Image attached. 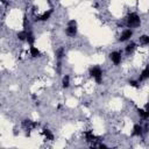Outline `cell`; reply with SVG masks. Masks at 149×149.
I'll return each instance as SVG.
<instances>
[{
	"instance_id": "6da1fadb",
	"label": "cell",
	"mask_w": 149,
	"mask_h": 149,
	"mask_svg": "<svg viewBox=\"0 0 149 149\" xmlns=\"http://www.w3.org/2000/svg\"><path fill=\"white\" fill-rule=\"evenodd\" d=\"M140 23H141V20L136 13H132L127 17V26L129 28H136L140 26Z\"/></svg>"
},
{
	"instance_id": "7a4b0ae2",
	"label": "cell",
	"mask_w": 149,
	"mask_h": 149,
	"mask_svg": "<svg viewBox=\"0 0 149 149\" xmlns=\"http://www.w3.org/2000/svg\"><path fill=\"white\" fill-rule=\"evenodd\" d=\"M90 76L93 77L98 84H100L101 81H103V71H101V69L99 66H93L90 70Z\"/></svg>"
},
{
	"instance_id": "3957f363",
	"label": "cell",
	"mask_w": 149,
	"mask_h": 149,
	"mask_svg": "<svg viewBox=\"0 0 149 149\" xmlns=\"http://www.w3.org/2000/svg\"><path fill=\"white\" fill-rule=\"evenodd\" d=\"M66 35L69 37H74L77 35V22L74 20H70L69 23H68V28L65 30Z\"/></svg>"
},
{
	"instance_id": "277c9868",
	"label": "cell",
	"mask_w": 149,
	"mask_h": 149,
	"mask_svg": "<svg viewBox=\"0 0 149 149\" xmlns=\"http://www.w3.org/2000/svg\"><path fill=\"white\" fill-rule=\"evenodd\" d=\"M110 58H111V61H112L115 65H118V64L121 62V54H120L119 51H113V52L110 54Z\"/></svg>"
},
{
	"instance_id": "5b68a950",
	"label": "cell",
	"mask_w": 149,
	"mask_h": 149,
	"mask_svg": "<svg viewBox=\"0 0 149 149\" xmlns=\"http://www.w3.org/2000/svg\"><path fill=\"white\" fill-rule=\"evenodd\" d=\"M132 35H133V32H132L130 29H126V30H123L122 34L120 35L119 41H120V42H125V41L129 40V39L132 37Z\"/></svg>"
},
{
	"instance_id": "8992f818",
	"label": "cell",
	"mask_w": 149,
	"mask_h": 149,
	"mask_svg": "<svg viewBox=\"0 0 149 149\" xmlns=\"http://www.w3.org/2000/svg\"><path fill=\"white\" fill-rule=\"evenodd\" d=\"M149 78V65H147L146 68H144V70L141 72V74H140V77H139V82H142V81H146V79H148Z\"/></svg>"
},
{
	"instance_id": "52a82bcc",
	"label": "cell",
	"mask_w": 149,
	"mask_h": 149,
	"mask_svg": "<svg viewBox=\"0 0 149 149\" xmlns=\"http://www.w3.org/2000/svg\"><path fill=\"white\" fill-rule=\"evenodd\" d=\"M142 132H143L142 126H140V125H135V126H134V128H133V133H132V135H133V136H140V135L142 134Z\"/></svg>"
},
{
	"instance_id": "ba28073f",
	"label": "cell",
	"mask_w": 149,
	"mask_h": 149,
	"mask_svg": "<svg viewBox=\"0 0 149 149\" xmlns=\"http://www.w3.org/2000/svg\"><path fill=\"white\" fill-rule=\"evenodd\" d=\"M135 48H136V44L134 43V42H132V43H129L127 47H126V54L127 55H130L134 50H135Z\"/></svg>"
},
{
	"instance_id": "9c48e42d",
	"label": "cell",
	"mask_w": 149,
	"mask_h": 149,
	"mask_svg": "<svg viewBox=\"0 0 149 149\" xmlns=\"http://www.w3.org/2000/svg\"><path fill=\"white\" fill-rule=\"evenodd\" d=\"M30 55H32L33 57H39V56L41 55V52H40V50H39L37 48H35L34 46H32V47H30Z\"/></svg>"
},
{
	"instance_id": "30bf717a",
	"label": "cell",
	"mask_w": 149,
	"mask_h": 149,
	"mask_svg": "<svg viewBox=\"0 0 149 149\" xmlns=\"http://www.w3.org/2000/svg\"><path fill=\"white\" fill-rule=\"evenodd\" d=\"M62 84H63V88H64V89H68V88H69V85H70V77L68 76V74H65V76L63 77Z\"/></svg>"
},
{
	"instance_id": "8fae6325",
	"label": "cell",
	"mask_w": 149,
	"mask_h": 149,
	"mask_svg": "<svg viewBox=\"0 0 149 149\" xmlns=\"http://www.w3.org/2000/svg\"><path fill=\"white\" fill-rule=\"evenodd\" d=\"M51 13H52V11H48V12H46V13H43L40 18H39V20H41V21H46V20H48L49 18H50V15H51Z\"/></svg>"
},
{
	"instance_id": "7c38bea8",
	"label": "cell",
	"mask_w": 149,
	"mask_h": 149,
	"mask_svg": "<svg viewBox=\"0 0 149 149\" xmlns=\"http://www.w3.org/2000/svg\"><path fill=\"white\" fill-rule=\"evenodd\" d=\"M27 35H28V32L27 30H22V32L18 33V39L21 40V41H25V40H27Z\"/></svg>"
},
{
	"instance_id": "4fadbf2b",
	"label": "cell",
	"mask_w": 149,
	"mask_h": 149,
	"mask_svg": "<svg viewBox=\"0 0 149 149\" xmlns=\"http://www.w3.org/2000/svg\"><path fill=\"white\" fill-rule=\"evenodd\" d=\"M43 135L46 136V139L47 140H54V135H52V133L49 130V129H43Z\"/></svg>"
},
{
	"instance_id": "5bb4252c",
	"label": "cell",
	"mask_w": 149,
	"mask_h": 149,
	"mask_svg": "<svg viewBox=\"0 0 149 149\" xmlns=\"http://www.w3.org/2000/svg\"><path fill=\"white\" fill-rule=\"evenodd\" d=\"M26 41H28V43H29L30 46H33V44H34L35 37H34V35H33V33H32V32H28V35H27V40H26Z\"/></svg>"
},
{
	"instance_id": "9a60e30c",
	"label": "cell",
	"mask_w": 149,
	"mask_h": 149,
	"mask_svg": "<svg viewBox=\"0 0 149 149\" xmlns=\"http://www.w3.org/2000/svg\"><path fill=\"white\" fill-rule=\"evenodd\" d=\"M85 137H86V140H88V141H95V140H97V137H96V136L93 135V133H92V132H90V130L85 133Z\"/></svg>"
},
{
	"instance_id": "2e32d148",
	"label": "cell",
	"mask_w": 149,
	"mask_h": 149,
	"mask_svg": "<svg viewBox=\"0 0 149 149\" xmlns=\"http://www.w3.org/2000/svg\"><path fill=\"white\" fill-rule=\"evenodd\" d=\"M63 56H64V49H63V48H59V49L56 51V57H57V59H62Z\"/></svg>"
},
{
	"instance_id": "e0dca14e",
	"label": "cell",
	"mask_w": 149,
	"mask_h": 149,
	"mask_svg": "<svg viewBox=\"0 0 149 149\" xmlns=\"http://www.w3.org/2000/svg\"><path fill=\"white\" fill-rule=\"evenodd\" d=\"M148 41H149V36H147V35H142L140 37V43L141 44H148Z\"/></svg>"
},
{
	"instance_id": "ac0fdd59",
	"label": "cell",
	"mask_w": 149,
	"mask_h": 149,
	"mask_svg": "<svg viewBox=\"0 0 149 149\" xmlns=\"http://www.w3.org/2000/svg\"><path fill=\"white\" fill-rule=\"evenodd\" d=\"M137 113H139V115L141 117V118H143V119H147V117H146V111L144 110H137Z\"/></svg>"
},
{
	"instance_id": "d6986e66",
	"label": "cell",
	"mask_w": 149,
	"mask_h": 149,
	"mask_svg": "<svg viewBox=\"0 0 149 149\" xmlns=\"http://www.w3.org/2000/svg\"><path fill=\"white\" fill-rule=\"evenodd\" d=\"M139 81L137 82H135V81H129V85H132V86H134V88H139Z\"/></svg>"
},
{
	"instance_id": "ffe728a7",
	"label": "cell",
	"mask_w": 149,
	"mask_h": 149,
	"mask_svg": "<svg viewBox=\"0 0 149 149\" xmlns=\"http://www.w3.org/2000/svg\"><path fill=\"white\" fill-rule=\"evenodd\" d=\"M1 1H3V3H6V0H1Z\"/></svg>"
},
{
	"instance_id": "44dd1931",
	"label": "cell",
	"mask_w": 149,
	"mask_h": 149,
	"mask_svg": "<svg viewBox=\"0 0 149 149\" xmlns=\"http://www.w3.org/2000/svg\"><path fill=\"white\" fill-rule=\"evenodd\" d=\"M148 46H149V41H148Z\"/></svg>"
}]
</instances>
